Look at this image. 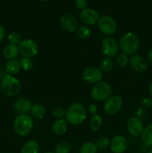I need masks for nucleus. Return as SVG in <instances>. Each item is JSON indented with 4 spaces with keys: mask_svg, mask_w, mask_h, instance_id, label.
I'll return each instance as SVG.
<instances>
[{
    "mask_svg": "<svg viewBox=\"0 0 152 153\" xmlns=\"http://www.w3.org/2000/svg\"><path fill=\"white\" fill-rule=\"evenodd\" d=\"M95 145H96L98 149L104 150V149H107L109 147V146L110 145V141L109 140L108 138L103 137L97 140L96 143H95Z\"/></svg>",
    "mask_w": 152,
    "mask_h": 153,
    "instance_id": "28",
    "label": "nucleus"
},
{
    "mask_svg": "<svg viewBox=\"0 0 152 153\" xmlns=\"http://www.w3.org/2000/svg\"><path fill=\"white\" fill-rule=\"evenodd\" d=\"M43 1H50V0H43Z\"/></svg>",
    "mask_w": 152,
    "mask_h": 153,
    "instance_id": "42",
    "label": "nucleus"
},
{
    "mask_svg": "<svg viewBox=\"0 0 152 153\" xmlns=\"http://www.w3.org/2000/svg\"><path fill=\"white\" fill-rule=\"evenodd\" d=\"M130 65L137 73H143L148 69L147 61L143 57L139 55H134L130 58Z\"/></svg>",
    "mask_w": 152,
    "mask_h": 153,
    "instance_id": "15",
    "label": "nucleus"
},
{
    "mask_svg": "<svg viewBox=\"0 0 152 153\" xmlns=\"http://www.w3.org/2000/svg\"><path fill=\"white\" fill-rule=\"evenodd\" d=\"M18 49L21 55L28 58L34 56L38 52V46L37 43L31 39L22 40L18 46Z\"/></svg>",
    "mask_w": 152,
    "mask_h": 153,
    "instance_id": "7",
    "label": "nucleus"
},
{
    "mask_svg": "<svg viewBox=\"0 0 152 153\" xmlns=\"http://www.w3.org/2000/svg\"><path fill=\"white\" fill-rule=\"evenodd\" d=\"M151 108H152V107H151Z\"/></svg>",
    "mask_w": 152,
    "mask_h": 153,
    "instance_id": "43",
    "label": "nucleus"
},
{
    "mask_svg": "<svg viewBox=\"0 0 152 153\" xmlns=\"http://www.w3.org/2000/svg\"><path fill=\"white\" fill-rule=\"evenodd\" d=\"M40 146L35 140H28L22 148L21 153H38Z\"/></svg>",
    "mask_w": 152,
    "mask_h": 153,
    "instance_id": "20",
    "label": "nucleus"
},
{
    "mask_svg": "<svg viewBox=\"0 0 152 153\" xmlns=\"http://www.w3.org/2000/svg\"><path fill=\"white\" fill-rule=\"evenodd\" d=\"M34 126L32 118L28 114H19L13 122V128L16 134L19 136H26L31 132Z\"/></svg>",
    "mask_w": 152,
    "mask_h": 153,
    "instance_id": "3",
    "label": "nucleus"
},
{
    "mask_svg": "<svg viewBox=\"0 0 152 153\" xmlns=\"http://www.w3.org/2000/svg\"><path fill=\"white\" fill-rule=\"evenodd\" d=\"M32 106V103L30 100L26 98H19L15 101L13 108L20 113V114H27V113L31 111Z\"/></svg>",
    "mask_w": 152,
    "mask_h": 153,
    "instance_id": "16",
    "label": "nucleus"
},
{
    "mask_svg": "<svg viewBox=\"0 0 152 153\" xmlns=\"http://www.w3.org/2000/svg\"><path fill=\"white\" fill-rule=\"evenodd\" d=\"M8 41L10 44L19 45L22 41V37L18 32H12L8 35Z\"/></svg>",
    "mask_w": 152,
    "mask_h": 153,
    "instance_id": "29",
    "label": "nucleus"
},
{
    "mask_svg": "<svg viewBox=\"0 0 152 153\" xmlns=\"http://www.w3.org/2000/svg\"><path fill=\"white\" fill-rule=\"evenodd\" d=\"M119 44L123 53L128 55H134L139 49V40L136 34L127 33L122 37Z\"/></svg>",
    "mask_w": 152,
    "mask_h": 153,
    "instance_id": "4",
    "label": "nucleus"
},
{
    "mask_svg": "<svg viewBox=\"0 0 152 153\" xmlns=\"http://www.w3.org/2000/svg\"><path fill=\"white\" fill-rule=\"evenodd\" d=\"M86 6H87L86 0H76L75 1V7L81 11L86 8Z\"/></svg>",
    "mask_w": 152,
    "mask_h": 153,
    "instance_id": "33",
    "label": "nucleus"
},
{
    "mask_svg": "<svg viewBox=\"0 0 152 153\" xmlns=\"http://www.w3.org/2000/svg\"><path fill=\"white\" fill-rule=\"evenodd\" d=\"M66 111L62 107H58L53 111V115L56 117L57 118H58V120L63 119V117L66 116Z\"/></svg>",
    "mask_w": 152,
    "mask_h": 153,
    "instance_id": "32",
    "label": "nucleus"
},
{
    "mask_svg": "<svg viewBox=\"0 0 152 153\" xmlns=\"http://www.w3.org/2000/svg\"><path fill=\"white\" fill-rule=\"evenodd\" d=\"M18 53H19L18 46H16V45L10 44V43L5 46V47L3 49L2 51L3 56L7 60L14 59L17 56Z\"/></svg>",
    "mask_w": 152,
    "mask_h": 153,
    "instance_id": "17",
    "label": "nucleus"
},
{
    "mask_svg": "<svg viewBox=\"0 0 152 153\" xmlns=\"http://www.w3.org/2000/svg\"><path fill=\"white\" fill-rule=\"evenodd\" d=\"M60 25L61 28L68 32H74L77 27V22L75 18L70 14L63 15L60 19Z\"/></svg>",
    "mask_w": 152,
    "mask_h": 153,
    "instance_id": "13",
    "label": "nucleus"
},
{
    "mask_svg": "<svg viewBox=\"0 0 152 153\" xmlns=\"http://www.w3.org/2000/svg\"><path fill=\"white\" fill-rule=\"evenodd\" d=\"M148 91H149V94L152 96V82H151V83L150 84V85H149Z\"/></svg>",
    "mask_w": 152,
    "mask_h": 153,
    "instance_id": "38",
    "label": "nucleus"
},
{
    "mask_svg": "<svg viewBox=\"0 0 152 153\" xmlns=\"http://www.w3.org/2000/svg\"><path fill=\"white\" fill-rule=\"evenodd\" d=\"M46 153H55V152H46Z\"/></svg>",
    "mask_w": 152,
    "mask_h": 153,
    "instance_id": "41",
    "label": "nucleus"
},
{
    "mask_svg": "<svg viewBox=\"0 0 152 153\" xmlns=\"http://www.w3.org/2000/svg\"><path fill=\"white\" fill-rule=\"evenodd\" d=\"M98 28L103 34L111 35L116 31V22L112 16L105 15L101 16L98 22Z\"/></svg>",
    "mask_w": 152,
    "mask_h": 153,
    "instance_id": "6",
    "label": "nucleus"
},
{
    "mask_svg": "<svg viewBox=\"0 0 152 153\" xmlns=\"http://www.w3.org/2000/svg\"><path fill=\"white\" fill-rule=\"evenodd\" d=\"M146 153H152V149H151V150H149V151H148V152H146Z\"/></svg>",
    "mask_w": 152,
    "mask_h": 153,
    "instance_id": "39",
    "label": "nucleus"
},
{
    "mask_svg": "<svg viewBox=\"0 0 152 153\" xmlns=\"http://www.w3.org/2000/svg\"><path fill=\"white\" fill-rule=\"evenodd\" d=\"M21 67L24 69L25 70H29L34 66V61L31 58H28V57H24L22 60L20 61Z\"/></svg>",
    "mask_w": 152,
    "mask_h": 153,
    "instance_id": "31",
    "label": "nucleus"
},
{
    "mask_svg": "<svg viewBox=\"0 0 152 153\" xmlns=\"http://www.w3.org/2000/svg\"><path fill=\"white\" fill-rule=\"evenodd\" d=\"M123 105V100L119 96H112L104 104V110L108 115H114L120 111Z\"/></svg>",
    "mask_w": 152,
    "mask_h": 153,
    "instance_id": "8",
    "label": "nucleus"
},
{
    "mask_svg": "<svg viewBox=\"0 0 152 153\" xmlns=\"http://www.w3.org/2000/svg\"><path fill=\"white\" fill-rule=\"evenodd\" d=\"M148 59L151 63H152V48L148 52Z\"/></svg>",
    "mask_w": 152,
    "mask_h": 153,
    "instance_id": "37",
    "label": "nucleus"
},
{
    "mask_svg": "<svg viewBox=\"0 0 152 153\" xmlns=\"http://www.w3.org/2000/svg\"><path fill=\"white\" fill-rule=\"evenodd\" d=\"M142 140L145 145L152 146V123L145 127L142 133Z\"/></svg>",
    "mask_w": 152,
    "mask_h": 153,
    "instance_id": "21",
    "label": "nucleus"
},
{
    "mask_svg": "<svg viewBox=\"0 0 152 153\" xmlns=\"http://www.w3.org/2000/svg\"><path fill=\"white\" fill-rule=\"evenodd\" d=\"M101 79H102V72L98 67H88L83 73V79L88 83H98Z\"/></svg>",
    "mask_w": 152,
    "mask_h": 153,
    "instance_id": "10",
    "label": "nucleus"
},
{
    "mask_svg": "<svg viewBox=\"0 0 152 153\" xmlns=\"http://www.w3.org/2000/svg\"><path fill=\"white\" fill-rule=\"evenodd\" d=\"M80 18L83 23L94 25L98 22L100 16L98 12L94 9L86 8L80 12Z\"/></svg>",
    "mask_w": 152,
    "mask_h": 153,
    "instance_id": "11",
    "label": "nucleus"
},
{
    "mask_svg": "<svg viewBox=\"0 0 152 153\" xmlns=\"http://www.w3.org/2000/svg\"><path fill=\"white\" fill-rule=\"evenodd\" d=\"M66 118L72 125H79L86 119V109L80 103H75L69 107L66 113Z\"/></svg>",
    "mask_w": 152,
    "mask_h": 153,
    "instance_id": "1",
    "label": "nucleus"
},
{
    "mask_svg": "<svg viewBox=\"0 0 152 153\" xmlns=\"http://www.w3.org/2000/svg\"><path fill=\"white\" fill-rule=\"evenodd\" d=\"M142 104L144 107L151 108L152 107V100L149 98H145L142 101Z\"/></svg>",
    "mask_w": 152,
    "mask_h": 153,
    "instance_id": "34",
    "label": "nucleus"
},
{
    "mask_svg": "<svg viewBox=\"0 0 152 153\" xmlns=\"http://www.w3.org/2000/svg\"><path fill=\"white\" fill-rule=\"evenodd\" d=\"M128 148V141L122 135H116L110 141V149L114 153H124Z\"/></svg>",
    "mask_w": 152,
    "mask_h": 153,
    "instance_id": "12",
    "label": "nucleus"
},
{
    "mask_svg": "<svg viewBox=\"0 0 152 153\" xmlns=\"http://www.w3.org/2000/svg\"><path fill=\"white\" fill-rule=\"evenodd\" d=\"M31 114L37 119H43L46 113V108L40 104L34 105L31 108Z\"/></svg>",
    "mask_w": 152,
    "mask_h": 153,
    "instance_id": "22",
    "label": "nucleus"
},
{
    "mask_svg": "<svg viewBox=\"0 0 152 153\" xmlns=\"http://www.w3.org/2000/svg\"><path fill=\"white\" fill-rule=\"evenodd\" d=\"M1 73H0V82H1Z\"/></svg>",
    "mask_w": 152,
    "mask_h": 153,
    "instance_id": "40",
    "label": "nucleus"
},
{
    "mask_svg": "<svg viewBox=\"0 0 152 153\" xmlns=\"http://www.w3.org/2000/svg\"><path fill=\"white\" fill-rule=\"evenodd\" d=\"M0 88L4 95L7 97H14L20 92L21 85L18 79L10 75H7L1 79Z\"/></svg>",
    "mask_w": 152,
    "mask_h": 153,
    "instance_id": "2",
    "label": "nucleus"
},
{
    "mask_svg": "<svg viewBox=\"0 0 152 153\" xmlns=\"http://www.w3.org/2000/svg\"><path fill=\"white\" fill-rule=\"evenodd\" d=\"M129 57L125 53H120L116 58V62L121 67H124L129 63Z\"/></svg>",
    "mask_w": 152,
    "mask_h": 153,
    "instance_id": "30",
    "label": "nucleus"
},
{
    "mask_svg": "<svg viewBox=\"0 0 152 153\" xmlns=\"http://www.w3.org/2000/svg\"><path fill=\"white\" fill-rule=\"evenodd\" d=\"M52 131L57 135H61L66 131L67 122L64 119H59L55 121L52 125Z\"/></svg>",
    "mask_w": 152,
    "mask_h": 153,
    "instance_id": "19",
    "label": "nucleus"
},
{
    "mask_svg": "<svg viewBox=\"0 0 152 153\" xmlns=\"http://www.w3.org/2000/svg\"><path fill=\"white\" fill-rule=\"evenodd\" d=\"M4 35H5V29H4V26L0 24V42H2Z\"/></svg>",
    "mask_w": 152,
    "mask_h": 153,
    "instance_id": "35",
    "label": "nucleus"
},
{
    "mask_svg": "<svg viewBox=\"0 0 152 153\" xmlns=\"http://www.w3.org/2000/svg\"><path fill=\"white\" fill-rule=\"evenodd\" d=\"M55 153H69L71 151V146L67 142H61L55 149Z\"/></svg>",
    "mask_w": 152,
    "mask_h": 153,
    "instance_id": "27",
    "label": "nucleus"
},
{
    "mask_svg": "<svg viewBox=\"0 0 152 153\" xmlns=\"http://www.w3.org/2000/svg\"><path fill=\"white\" fill-rule=\"evenodd\" d=\"M98 148L95 143L92 141H88L83 143L80 149V153H96Z\"/></svg>",
    "mask_w": 152,
    "mask_h": 153,
    "instance_id": "24",
    "label": "nucleus"
},
{
    "mask_svg": "<svg viewBox=\"0 0 152 153\" xmlns=\"http://www.w3.org/2000/svg\"><path fill=\"white\" fill-rule=\"evenodd\" d=\"M97 110H98V109H97V106L95 105L91 104L90 105H89V112H90L91 114H93V115L96 114Z\"/></svg>",
    "mask_w": 152,
    "mask_h": 153,
    "instance_id": "36",
    "label": "nucleus"
},
{
    "mask_svg": "<svg viewBox=\"0 0 152 153\" xmlns=\"http://www.w3.org/2000/svg\"><path fill=\"white\" fill-rule=\"evenodd\" d=\"M101 70L104 73H108L113 69V61L110 58H104L101 62Z\"/></svg>",
    "mask_w": 152,
    "mask_h": 153,
    "instance_id": "25",
    "label": "nucleus"
},
{
    "mask_svg": "<svg viewBox=\"0 0 152 153\" xmlns=\"http://www.w3.org/2000/svg\"><path fill=\"white\" fill-rule=\"evenodd\" d=\"M127 128L131 135L139 136L142 133L144 126L141 120L137 117H132L128 120Z\"/></svg>",
    "mask_w": 152,
    "mask_h": 153,
    "instance_id": "14",
    "label": "nucleus"
},
{
    "mask_svg": "<svg viewBox=\"0 0 152 153\" xmlns=\"http://www.w3.org/2000/svg\"><path fill=\"white\" fill-rule=\"evenodd\" d=\"M103 53L108 58H112L116 55L119 52V45L117 41L113 37H106L101 43Z\"/></svg>",
    "mask_w": 152,
    "mask_h": 153,
    "instance_id": "9",
    "label": "nucleus"
},
{
    "mask_svg": "<svg viewBox=\"0 0 152 153\" xmlns=\"http://www.w3.org/2000/svg\"><path fill=\"white\" fill-rule=\"evenodd\" d=\"M92 31L89 27L86 25L80 26L76 29V35L81 39H87L91 36Z\"/></svg>",
    "mask_w": 152,
    "mask_h": 153,
    "instance_id": "23",
    "label": "nucleus"
},
{
    "mask_svg": "<svg viewBox=\"0 0 152 153\" xmlns=\"http://www.w3.org/2000/svg\"><path fill=\"white\" fill-rule=\"evenodd\" d=\"M101 126V117L98 114H94L90 121V128L92 131H96Z\"/></svg>",
    "mask_w": 152,
    "mask_h": 153,
    "instance_id": "26",
    "label": "nucleus"
},
{
    "mask_svg": "<svg viewBox=\"0 0 152 153\" xmlns=\"http://www.w3.org/2000/svg\"><path fill=\"white\" fill-rule=\"evenodd\" d=\"M113 90L111 86L106 82L96 83L91 91V97L95 101H104L110 98Z\"/></svg>",
    "mask_w": 152,
    "mask_h": 153,
    "instance_id": "5",
    "label": "nucleus"
},
{
    "mask_svg": "<svg viewBox=\"0 0 152 153\" xmlns=\"http://www.w3.org/2000/svg\"><path fill=\"white\" fill-rule=\"evenodd\" d=\"M20 61L16 59L8 60L5 64V70L8 74L16 75L21 70Z\"/></svg>",
    "mask_w": 152,
    "mask_h": 153,
    "instance_id": "18",
    "label": "nucleus"
}]
</instances>
